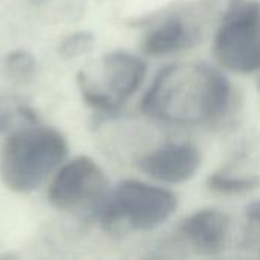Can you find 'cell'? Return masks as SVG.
Here are the masks:
<instances>
[{
  "mask_svg": "<svg viewBox=\"0 0 260 260\" xmlns=\"http://www.w3.org/2000/svg\"><path fill=\"white\" fill-rule=\"evenodd\" d=\"M232 101V84L219 69L206 62L169 64L155 75L140 110L169 125H213L229 114Z\"/></svg>",
  "mask_w": 260,
  "mask_h": 260,
  "instance_id": "1",
  "label": "cell"
},
{
  "mask_svg": "<svg viewBox=\"0 0 260 260\" xmlns=\"http://www.w3.org/2000/svg\"><path fill=\"white\" fill-rule=\"evenodd\" d=\"M69 146L64 136L40 123L14 129L0 152V178L17 193L37 190L61 166Z\"/></svg>",
  "mask_w": 260,
  "mask_h": 260,
  "instance_id": "2",
  "label": "cell"
},
{
  "mask_svg": "<svg viewBox=\"0 0 260 260\" xmlns=\"http://www.w3.org/2000/svg\"><path fill=\"white\" fill-rule=\"evenodd\" d=\"M177 195L139 180H123L108 190L94 218L111 233L149 232L165 224L177 210Z\"/></svg>",
  "mask_w": 260,
  "mask_h": 260,
  "instance_id": "3",
  "label": "cell"
},
{
  "mask_svg": "<svg viewBox=\"0 0 260 260\" xmlns=\"http://www.w3.org/2000/svg\"><path fill=\"white\" fill-rule=\"evenodd\" d=\"M213 55L227 70H260V2L229 0L213 38Z\"/></svg>",
  "mask_w": 260,
  "mask_h": 260,
  "instance_id": "4",
  "label": "cell"
},
{
  "mask_svg": "<svg viewBox=\"0 0 260 260\" xmlns=\"http://www.w3.org/2000/svg\"><path fill=\"white\" fill-rule=\"evenodd\" d=\"M108 192V183L99 165L79 155L59 168L49 187V203L62 212H88L94 216Z\"/></svg>",
  "mask_w": 260,
  "mask_h": 260,
  "instance_id": "5",
  "label": "cell"
},
{
  "mask_svg": "<svg viewBox=\"0 0 260 260\" xmlns=\"http://www.w3.org/2000/svg\"><path fill=\"white\" fill-rule=\"evenodd\" d=\"M201 161V152L195 145L171 142L139 158L137 168L160 183L181 184L197 175Z\"/></svg>",
  "mask_w": 260,
  "mask_h": 260,
  "instance_id": "6",
  "label": "cell"
},
{
  "mask_svg": "<svg viewBox=\"0 0 260 260\" xmlns=\"http://www.w3.org/2000/svg\"><path fill=\"white\" fill-rule=\"evenodd\" d=\"M178 230L197 253L216 256L225 250L230 219L218 209H201L184 218Z\"/></svg>",
  "mask_w": 260,
  "mask_h": 260,
  "instance_id": "7",
  "label": "cell"
},
{
  "mask_svg": "<svg viewBox=\"0 0 260 260\" xmlns=\"http://www.w3.org/2000/svg\"><path fill=\"white\" fill-rule=\"evenodd\" d=\"M148 66L143 58L126 50H113L102 58L104 91H107L120 107L142 85Z\"/></svg>",
  "mask_w": 260,
  "mask_h": 260,
  "instance_id": "8",
  "label": "cell"
},
{
  "mask_svg": "<svg viewBox=\"0 0 260 260\" xmlns=\"http://www.w3.org/2000/svg\"><path fill=\"white\" fill-rule=\"evenodd\" d=\"M200 38L201 34L197 26L180 15H172L145 35L142 50L151 56H165L193 47Z\"/></svg>",
  "mask_w": 260,
  "mask_h": 260,
  "instance_id": "9",
  "label": "cell"
},
{
  "mask_svg": "<svg viewBox=\"0 0 260 260\" xmlns=\"http://www.w3.org/2000/svg\"><path fill=\"white\" fill-rule=\"evenodd\" d=\"M209 189L222 195H242L260 187L259 175H233L227 171H216L207 177Z\"/></svg>",
  "mask_w": 260,
  "mask_h": 260,
  "instance_id": "10",
  "label": "cell"
},
{
  "mask_svg": "<svg viewBox=\"0 0 260 260\" xmlns=\"http://www.w3.org/2000/svg\"><path fill=\"white\" fill-rule=\"evenodd\" d=\"M38 123V116L34 108L21 101L9 99L0 104V133H6L12 128L18 129L21 126Z\"/></svg>",
  "mask_w": 260,
  "mask_h": 260,
  "instance_id": "11",
  "label": "cell"
},
{
  "mask_svg": "<svg viewBox=\"0 0 260 260\" xmlns=\"http://www.w3.org/2000/svg\"><path fill=\"white\" fill-rule=\"evenodd\" d=\"M78 85L85 104L94 111L101 114H116L119 111L120 105L82 72L78 73Z\"/></svg>",
  "mask_w": 260,
  "mask_h": 260,
  "instance_id": "12",
  "label": "cell"
},
{
  "mask_svg": "<svg viewBox=\"0 0 260 260\" xmlns=\"http://www.w3.org/2000/svg\"><path fill=\"white\" fill-rule=\"evenodd\" d=\"M5 75L17 84H27L32 81L37 62L30 52L26 50H12L6 55L3 61Z\"/></svg>",
  "mask_w": 260,
  "mask_h": 260,
  "instance_id": "13",
  "label": "cell"
},
{
  "mask_svg": "<svg viewBox=\"0 0 260 260\" xmlns=\"http://www.w3.org/2000/svg\"><path fill=\"white\" fill-rule=\"evenodd\" d=\"M93 46H94V35L88 30H81L66 37L61 41L58 52L62 58L72 59L90 52Z\"/></svg>",
  "mask_w": 260,
  "mask_h": 260,
  "instance_id": "14",
  "label": "cell"
},
{
  "mask_svg": "<svg viewBox=\"0 0 260 260\" xmlns=\"http://www.w3.org/2000/svg\"><path fill=\"white\" fill-rule=\"evenodd\" d=\"M245 218H247V225H248L247 239H250V242L257 244V253L260 256V200L247 206Z\"/></svg>",
  "mask_w": 260,
  "mask_h": 260,
  "instance_id": "15",
  "label": "cell"
},
{
  "mask_svg": "<svg viewBox=\"0 0 260 260\" xmlns=\"http://www.w3.org/2000/svg\"><path fill=\"white\" fill-rule=\"evenodd\" d=\"M259 85H260V82H259Z\"/></svg>",
  "mask_w": 260,
  "mask_h": 260,
  "instance_id": "16",
  "label": "cell"
}]
</instances>
